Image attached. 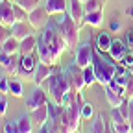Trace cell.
Segmentation results:
<instances>
[{
  "label": "cell",
  "instance_id": "cell-1",
  "mask_svg": "<svg viewBox=\"0 0 133 133\" xmlns=\"http://www.w3.org/2000/svg\"><path fill=\"white\" fill-rule=\"evenodd\" d=\"M43 85H46V92L52 98V102L57 104V105H63V107H69L78 94V91L72 89L66 72H63V70L54 72Z\"/></svg>",
  "mask_w": 133,
  "mask_h": 133
},
{
  "label": "cell",
  "instance_id": "cell-2",
  "mask_svg": "<svg viewBox=\"0 0 133 133\" xmlns=\"http://www.w3.org/2000/svg\"><path fill=\"white\" fill-rule=\"evenodd\" d=\"M39 39L46 44V48H48L57 59L61 57V54H65V50H69V44H66V41H65V37H63V33H61L57 22H48V24L44 26L43 35H41Z\"/></svg>",
  "mask_w": 133,
  "mask_h": 133
},
{
  "label": "cell",
  "instance_id": "cell-3",
  "mask_svg": "<svg viewBox=\"0 0 133 133\" xmlns=\"http://www.w3.org/2000/svg\"><path fill=\"white\" fill-rule=\"evenodd\" d=\"M92 69H94V76H96V83H100L102 87L109 85V81L115 78V72H116V65L104 59L102 57V52H98L94 48L92 50Z\"/></svg>",
  "mask_w": 133,
  "mask_h": 133
},
{
  "label": "cell",
  "instance_id": "cell-4",
  "mask_svg": "<svg viewBox=\"0 0 133 133\" xmlns=\"http://www.w3.org/2000/svg\"><path fill=\"white\" fill-rule=\"evenodd\" d=\"M57 26H59V30H61V33H63L66 44H69V48H70V50H76L78 44H79V28H78V24L72 21V17H70L69 13H65V15L61 17V21H57Z\"/></svg>",
  "mask_w": 133,
  "mask_h": 133
},
{
  "label": "cell",
  "instance_id": "cell-5",
  "mask_svg": "<svg viewBox=\"0 0 133 133\" xmlns=\"http://www.w3.org/2000/svg\"><path fill=\"white\" fill-rule=\"evenodd\" d=\"M66 76H69V81H70V85L74 91L78 92H83V89H85V76H83V69L78 65V63H70L69 66L65 69Z\"/></svg>",
  "mask_w": 133,
  "mask_h": 133
},
{
  "label": "cell",
  "instance_id": "cell-6",
  "mask_svg": "<svg viewBox=\"0 0 133 133\" xmlns=\"http://www.w3.org/2000/svg\"><path fill=\"white\" fill-rule=\"evenodd\" d=\"M92 43L91 41H85L78 44L76 48V57H74V63H78L81 69H87V66L92 65Z\"/></svg>",
  "mask_w": 133,
  "mask_h": 133
},
{
  "label": "cell",
  "instance_id": "cell-7",
  "mask_svg": "<svg viewBox=\"0 0 133 133\" xmlns=\"http://www.w3.org/2000/svg\"><path fill=\"white\" fill-rule=\"evenodd\" d=\"M48 104V92L41 87V85H35V89H33L30 92V96L26 98V109L31 113V111H35L37 107Z\"/></svg>",
  "mask_w": 133,
  "mask_h": 133
},
{
  "label": "cell",
  "instance_id": "cell-8",
  "mask_svg": "<svg viewBox=\"0 0 133 133\" xmlns=\"http://www.w3.org/2000/svg\"><path fill=\"white\" fill-rule=\"evenodd\" d=\"M69 13L72 17V21L78 24V28L81 30L83 26H85V6H83V2H79V0H69Z\"/></svg>",
  "mask_w": 133,
  "mask_h": 133
},
{
  "label": "cell",
  "instance_id": "cell-9",
  "mask_svg": "<svg viewBox=\"0 0 133 133\" xmlns=\"http://www.w3.org/2000/svg\"><path fill=\"white\" fill-rule=\"evenodd\" d=\"M61 69L57 65H44V63H37V66H35V78H33V83L35 85H43V83L52 76L54 72H59Z\"/></svg>",
  "mask_w": 133,
  "mask_h": 133
},
{
  "label": "cell",
  "instance_id": "cell-10",
  "mask_svg": "<svg viewBox=\"0 0 133 133\" xmlns=\"http://www.w3.org/2000/svg\"><path fill=\"white\" fill-rule=\"evenodd\" d=\"M48 19H50V13L44 9V6H43V8L39 6L37 9H33V11H30V13H28V22H30L33 28H35V30L44 28V26L50 22Z\"/></svg>",
  "mask_w": 133,
  "mask_h": 133
},
{
  "label": "cell",
  "instance_id": "cell-11",
  "mask_svg": "<svg viewBox=\"0 0 133 133\" xmlns=\"http://www.w3.org/2000/svg\"><path fill=\"white\" fill-rule=\"evenodd\" d=\"M15 22L17 21H15V13H13V2H9V0L0 2V24L11 28Z\"/></svg>",
  "mask_w": 133,
  "mask_h": 133
},
{
  "label": "cell",
  "instance_id": "cell-12",
  "mask_svg": "<svg viewBox=\"0 0 133 133\" xmlns=\"http://www.w3.org/2000/svg\"><path fill=\"white\" fill-rule=\"evenodd\" d=\"M11 35L15 37V39H19V41H22V39H26V37H30V35H33V28L28 21H24V22H15L11 28Z\"/></svg>",
  "mask_w": 133,
  "mask_h": 133
},
{
  "label": "cell",
  "instance_id": "cell-13",
  "mask_svg": "<svg viewBox=\"0 0 133 133\" xmlns=\"http://www.w3.org/2000/svg\"><path fill=\"white\" fill-rule=\"evenodd\" d=\"M126 54H128V44L124 41H120V39H113V44L109 48V57L113 61H116V63H122Z\"/></svg>",
  "mask_w": 133,
  "mask_h": 133
},
{
  "label": "cell",
  "instance_id": "cell-14",
  "mask_svg": "<svg viewBox=\"0 0 133 133\" xmlns=\"http://www.w3.org/2000/svg\"><path fill=\"white\" fill-rule=\"evenodd\" d=\"M44 9L52 15H65L69 11V0H46L44 2Z\"/></svg>",
  "mask_w": 133,
  "mask_h": 133
},
{
  "label": "cell",
  "instance_id": "cell-15",
  "mask_svg": "<svg viewBox=\"0 0 133 133\" xmlns=\"http://www.w3.org/2000/svg\"><path fill=\"white\" fill-rule=\"evenodd\" d=\"M111 44H113V37H111L109 31H100L96 35V39H94V48L102 54H109Z\"/></svg>",
  "mask_w": 133,
  "mask_h": 133
},
{
  "label": "cell",
  "instance_id": "cell-16",
  "mask_svg": "<svg viewBox=\"0 0 133 133\" xmlns=\"http://www.w3.org/2000/svg\"><path fill=\"white\" fill-rule=\"evenodd\" d=\"M31 120H33V124H35L37 128L46 126L48 120H50V109H48V104L37 107L35 111H31Z\"/></svg>",
  "mask_w": 133,
  "mask_h": 133
},
{
  "label": "cell",
  "instance_id": "cell-17",
  "mask_svg": "<svg viewBox=\"0 0 133 133\" xmlns=\"http://www.w3.org/2000/svg\"><path fill=\"white\" fill-rule=\"evenodd\" d=\"M37 56H39V61L44 63V65H57V61H59V59L46 48V44H44L41 39L37 41Z\"/></svg>",
  "mask_w": 133,
  "mask_h": 133
},
{
  "label": "cell",
  "instance_id": "cell-18",
  "mask_svg": "<svg viewBox=\"0 0 133 133\" xmlns=\"http://www.w3.org/2000/svg\"><path fill=\"white\" fill-rule=\"evenodd\" d=\"M0 48H2V52H4V54L17 56V54H21V41H19V39H15V37L11 35V37H8V39L4 41V44L0 46Z\"/></svg>",
  "mask_w": 133,
  "mask_h": 133
},
{
  "label": "cell",
  "instance_id": "cell-19",
  "mask_svg": "<svg viewBox=\"0 0 133 133\" xmlns=\"http://www.w3.org/2000/svg\"><path fill=\"white\" fill-rule=\"evenodd\" d=\"M85 24H89L91 28H100L104 24V11L98 9V11L85 13Z\"/></svg>",
  "mask_w": 133,
  "mask_h": 133
},
{
  "label": "cell",
  "instance_id": "cell-20",
  "mask_svg": "<svg viewBox=\"0 0 133 133\" xmlns=\"http://www.w3.org/2000/svg\"><path fill=\"white\" fill-rule=\"evenodd\" d=\"M37 41H39V39H35L33 35L22 39V41H21V54L24 56V54H33V52H37Z\"/></svg>",
  "mask_w": 133,
  "mask_h": 133
},
{
  "label": "cell",
  "instance_id": "cell-21",
  "mask_svg": "<svg viewBox=\"0 0 133 133\" xmlns=\"http://www.w3.org/2000/svg\"><path fill=\"white\" fill-rule=\"evenodd\" d=\"M105 89V98H107V104H109V107L113 109V107H118L122 102H124V96L122 94H118V92H115L111 87H104Z\"/></svg>",
  "mask_w": 133,
  "mask_h": 133
},
{
  "label": "cell",
  "instance_id": "cell-22",
  "mask_svg": "<svg viewBox=\"0 0 133 133\" xmlns=\"http://www.w3.org/2000/svg\"><path fill=\"white\" fill-rule=\"evenodd\" d=\"M17 124H19L21 133H31V131H33V120H31V116H30L28 113L21 115L19 118H17Z\"/></svg>",
  "mask_w": 133,
  "mask_h": 133
},
{
  "label": "cell",
  "instance_id": "cell-23",
  "mask_svg": "<svg viewBox=\"0 0 133 133\" xmlns=\"http://www.w3.org/2000/svg\"><path fill=\"white\" fill-rule=\"evenodd\" d=\"M9 94L15 98H22L24 96V87H22V79L13 78L9 79Z\"/></svg>",
  "mask_w": 133,
  "mask_h": 133
},
{
  "label": "cell",
  "instance_id": "cell-24",
  "mask_svg": "<svg viewBox=\"0 0 133 133\" xmlns=\"http://www.w3.org/2000/svg\"><path fill=\"white\" fill-rule=\"evenodd\" d=\"M107 126L109 124L104 120V116L102 115H96L92 118V122H91V133H105Z\"/></svg>",
  "mask_w": 133,
  "mask_h": 133
},
{
  "label": "cell",
  "instance_id": "cell-25",
  "mask_svg": "<svg viewBox=\"0 0 133 133\" xmlns=\"http://www.w3.org/2000/svg\"><path fill=\"white\" fill-rule=\"evenodd\" d=\"M111 128H113L115 133H133L129 120H126V122H111Z\"/></svg>",
  "mask_w": 133,
  "mask_h": 133
},
{
  "label": "cell",
  "instance_id": "cell-26",
  "mask_svg": "<svg viewBox=\"0 0 133 133\" xmlns=\"http://www.w3.org/2000/svg\"><path fill=\"white\" fill-rule=\"evenodd\" d=\"M17 4H19L24 11H33V9H37L39 4H41V0H17Z\"/></svg>",
  "mask_w": 133,
  "mask_h": 133
},
{
  "label": "cell",
  "instance_id": "cell-27",
  "mask_svg": "<svg viewBox=\"0 0 133 133\" xmlns=\"http://www.w3.org/2000/svg\"><path fill=\"white\" fill-rule=\"evenodd\" d=\"M13 13H15V21H17V22H24V21H28V11H24L17 2H13Z\"/></svg>",
  "mask_w": 133,
  "mask_h": 133
},
{
  "label": "cell",
  "instance_id": "cell-28",
  "mask_svg": "<svg viewBox=\"0 0 133 133\" xmlns=\"http://www.w3.org/2000/svg\"><path fill=\"white\" fill-rule=\"evenodd\" d=\"M83 76H85V85L91 87L96 83V76H94V69H92V65L87 66V69H83Z\"/></svg>",
  "mask_w": 133,
  "mask_h": 133
},
{
  "label": "cell",
  "instance_id": "cell-29",
  "mask_svg": "<svg viewBox=\"0 0 133 133\" xmlns=\"http://www.w3.org/2000/svg\"><path fill=\"white\" fill-rule=\"evenodd\" d=\"M104 2H105V0H89V2H85L83 6H85V11H87V13H91V11L102 9V8H104Z\"/></svg>",
  "mask_w": 133,
  "mask_h": 133
},
{
  "label": "cell",
  "instance_id": "cell-30",
  "mask_svg": "<svg viewBox=\"0 0 133 133\" xmlns=\"http://www.w3.org/2000/svg\"><path fill=\"white\" fill-rule=\"evenodd\" d=\"M81 118H83V120H92V118H94V109H92V105L87 104V102L81 105Z\"/></svg>",
  "mask_w": 133,
  "mask_h": 133
},
{
  "label": "cell",
  "instance_id": "cell-31",
  "mask_svg": "<svg viewBox=\"0 0 133 133\" xmlns=\"http://www.w3.org/2000/svg\"><path fill=\"white\" fill-rule=\"evenodd\" d=\"M2 133H21L17 120H9V122H6L4 128H2Z\"/></svg>",
  "mask_w": 133,
  "mask_h": 133
},
{
  "label": "cell",
  "instance_id": "cell-32",
  "mask_svg": "<svg viewBox=\"0 0 133 133\" xmlns=\"http://www.w3.org/2000/svg\"><path fill=\"white\" fill-rule=\"evenodd\" d=\"M124 98H128V100L133 98V74L131 72H129V78H128V83H126V94H124Z\"/></svg>",
  "mask_w": 133,
  "mask_h": 133
},
{
  "label": "cell",
  "instance_id": "cell-33",
  "mask_svg": "<svg viewBox=\"0 0 133 133\" xmlns=\"http://www.w3.org/2000/svg\"><path fill=\"white\" fill-rule=\"evenodd\" d=\"M0 92L2 94H9V79H8V74H4L0 78Z\"/></svg>",
  "mask_w": 133,
  "mask_h": 133
},
{
  "label": "cell",
  "instance_id": "cell-34",
  "mask_svg": "<svg viewBox=\"0 0 133 133\" xmlns=\"http://www.w3.org/2000/svg\"><path fill=\"white\" fill-rule=\"evenodd\" d=\"M8 37H11V30H9L8 26H4V24H0V46L4 44V41H6Z\"/></svg>",
  "mask_w": 133,
  "mask_h": 133
},
{
  "label": "cell",
  "instance_id": "cell-35",
  "mask_svg": "<svg viewBox=\"0 0 133 133\" xmlns=\"http://www.w3.org/2000/svg\"><path fill=\"white\" fill-rule=\"evenodd\" d=\"M107 87H111L115 92H118V94H122V96L126 94V87H124V85H120V83H116L115 79H111V81H109V85H107Z\"/></svg>",
  "mask_w": 133,
  "mask_h": 133
},
{
  "label": "cell",
  "instance_id": "cell-36",
  "mask_svg": "<svg viewBox=\"0 0 133 133\" xmlns=\"http://www.w3.org/2000/svg\"><path fill=\"white\" fill-rule=\"evenodd\" d=\"M6 111H8V98H6V94L0 92V116H4Z\"/></svg>",
  "mask_w": 133,
  "mask_h": 133
},
{
  "label": "cell",
  "instance_id": "cell-37",
  "mask_svg": "<svg viewBox=\"0 0 133 133\" xmlns=\"http://www.w3.org/2000/svg\"><path fill=\"white\" fill-rule=\"evenodd\" d=\"M124 43L128 44V48H133V28H129L124 35Z\"/></svg>",
  "mask_w": 133,
  "mask_h": 133
},
{
  "label": "cell",
  "instance_id": "cell-38",
  "mask_svg": "<svg viewBox=\"0 0 133 133\" xmlns=\"http://www.w3.org/2000/svg\"><path fill=\"white\" fill-rule=\"evenodd\" d=\"M122 65L126 66V69H129V66H133V54H129V52H128V54L124 56V59H122Z\"/></svg>",
  "mask_w": 133,
  "mask_h": 133
},
{
  "label": "cell",
  "instance_id": "cell-39",
  "mask_svg": "<svg viewBox=\"0 0 133 133\" xmlns=\"http://www.w3.org/2000/svg\"><path fill=\"white\" fill-rule=\"evenodd\" d=\"M120 30V22L118 21H113L111 22V31H118Z\"/></svg>",
  "mask_w": 133,
  "mask_h": 133
},
{
  "label": "cell",
  "instance_id": "cell-40",
  "mask_svg": "<svg viewBox=\"0 0 133 133\" xmlns=\"http://www.w3.org/2000/svg\"><path fill=\"white\" fill-rule=\"evenodd\" d=\"M39 133H50V124H46V126L39 128Z\"/></svg>",
  "mask_w": 133,
  "mask_h": 133
},
{
  "label": "cell",
  "instance_id": "cell-41",
  "mask_svg": "<svg viewBox=\"0 0 133 133\" xmlns=\"http://www.w3.org/2000/svg\"><path fill=\"white\" fill-rule=\"evenodd\" d=\"M126 13L131 17V19H133V8H128V9H126Z\"/></svg>",
  "mask_w": 133,
  "mask_h": 133
},
{
  "label": "cell",
  "instance_id": "cell-42",
  "mask_svg": "<svg viewBox=\"0 0 133 133\" xmlns=\"http://www.w3.org/2000/svg\"><path fill=\"white\" fill-rule=\"evenodd\" d=\"M50 133H61V131H57V129H54V128H50Z\"/></svg>",
  "mask_w": 133,
  "mask_h": 133
},
{
  "label": "cell",
  "instance_id": "cell-43",
  "mask_svg": "<svg viewBox=\"0 0 133 133\" xmlns=\"http://www.w3.org/2000/svg\"><path fill=\"white\" fill-rule=\"evenodd\" d=\"M79 2H83V4H85V2H89V0H79Z\"/></svg>",
  "mask_w": 133,
  "mask_h": 133
},
{
  "label": "cell",
  "instance_id": "cell-44",
  "mask_svg": "<svg viewBox=\"0 0 133 133\" xmlns=\"http://www.w3.org/2000/svg\"><path fill=\"white\" fill-rule=\"evenodd\" d=\"M9 2H17V0H9Z\"/></svg>",
  "mask_w": 133,
  "mask_h": 133
},
{
  "label": "cell",
  "instance_id": "cell-45",
  "mask_svg": "<svg viewBox=\"0 0 133 133\" xmlns=\"http://www.w3.org/2000/svg\"><path fill=\"white\" fill-rule=\"evenodd\" d=\"M0 2H4V0H0Z\"/></svg>",
  "mask_w": 133,
  "mask_h": 133
},
{
  "label": "cell",
  "instance_id": "cell-46",
  "mask_svg": "<svg viewBox=\"0 0 133 133\" xmlns=\"http://www.w3.org/2000/svg\"><path fill=\"white\" fill-rule=\"evenodd\" d=\"M76 133H79V131H76Z\"/></svg>",
  "mask_w": 133,
  "mask_h": 133
}]
</instances>
